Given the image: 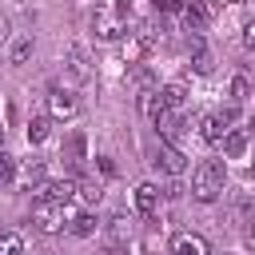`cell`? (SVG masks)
<instances>
[{"label": "cell", "mask_w": 255, "mask_h": 255, "mask_svg": "<svg viewBox=\"0 0 255 255\" xmlns=\"http://www.w3.org/2000/svg\"><path fill=\"white\" fill-rule=\"evenodd\" d=\"M223 183H227L223 159H203V163H195V171H191V195H195L199 203H215V199L223 195Z\"/></svg>", "instance_id": "6da1fadb"}, {"label": "cell", "mask_w": 255, "mask_h": 255, "mask_svg": "<svg viewBox=\"0 0 255 255\" xmlns=\"http://www.w3.org/2000/svg\"><path fill=\"white\" fill-rule=\"evenodd\" d=\"M72 215H76V207H72V203H56V199H40V203L32 207V223H36V231H44V235H56Z\"/></svg>", "instance_id": "7a4b0ae2"}, {"label": "cell", "mask_w": 255, "mask_h": 255, "mask_svg": "<svg viewBox=\"0 0 255 255\" xmlns=\"http://www.w3.org/2000/svg\"><path fill=\"white\" fill-rule=\"evenodd\" d=\"M48 116L52 120H76L80 116V100L72 88H52L48 92Z\"/></svg>", "instance_id": "3957f363"}, {"label": "cell", "mask_w": 255, "mask_h": 255, "mask_svg": "<svg viewBox=\"0 0 255 255\" xmlns=\"http://www.w3.org/2000/svg\"><path fill=\"white\" fill-rule=\"evenodd\" d=\"M155 167H163V171H167V175L175 179V175H183L187 159H183V151H179V147H175L171 139H163V143L155 147Z\"/></svg>", "instance_id": "277c9868"}, {"label": "cell", "mask_w": 255, "mask_h": 255, "mask_svg": "<svg viewBox=\"0 0 255 255\" xmlns=\"http://www.w3.org/2000/svg\"><path fill=\"white\" fill-rule=\"evenodd\" d=\"M36 191H40V199H56V203H68V199L76 195V183H72V179H44Z\"/></svg>", "instance_id": "5b68a950"}, {"label": "cell", "mask_w": 255, "mask_h": 255, "mask_svg": "<svg viewBox=\"0 0 255 255\" xmlns=\"http://www.w3.org/2000/svg\"><path fill=\"white\" fill-rule=\"evenodd\" d=\"M159 199H163V191H159L155 183H139V187H135V211H139V215H155V211H159Z\"/></svg>", "instance_id": "8992f818"}, {"label": "cell", "mask_w": 255, "mask_h": 255, "mask_svg": "<svg viewBox=\"0 0 255 255\" xmlns=\"http://www.w3.org/2000/svg\"><path fill=\"white\" fill-rule=\"evenodd\" d=\"M171 255H211V247H207V239H203V235H191V231H183V235H175V243H171Z\"/></svg>", "instance_id": "52a82bcc"}, {"label": "cell", "mask_w": 255, "mask_h": 255, "mask_svg": "<svg viewBox=\"0 0 255 255\" xmlns=\"http://www.w3.org/2000/svg\"><path fill=\"white\" fill-rule=\"evenodd\" d=\"M179 120H183V112H179V108H167V104H163V112H159V116H155L151 124H155V131H159L163 139H175V131H179Z\"/></svg>", "instance_id": "ba28073f"}, {"label": "cell", "mask_w": 255, "mask_h": 255, "mask_svg": "<svg viewBox=\"0 0 255 255\" xmlns=\"http://www.w3.org/2000/svg\"><path fill=\"white\" fill-rule=\"evenodd\" d=\"M247 147H251V131H247V128H231V131L223 135V155L239 159V155H243Z\"/></svg>", "instance_id": "9c48e42d"}, {"label": "cell", "mask_w": 255, "mask_h": 255, "mask_svg": "<svg viewBox=\"0 0 255 255\" xmlns=\"http://www.w3.org/2000/svg\"><path fill=\"white\" fill-rule=\"evenodd\" d=\"M32 52H36V40H32V36H16L12 48H8V64H12V68H24V64L32 60Z\"/></svg>", "instance_id": "30bf717a"}, {"label": "cell", "mask_w": 255, "mask_h": 255, "mask_svg": "<svg viewBox=\"0 0 255 255\" xmlns=\"http://www.w3.org/2000/svg\"><path fill=\"white\" fill-rule=\"evenodd\" d=\"M92 28H96V36H100V40H116V36L124 32V24H120L116 16H108V12L92 16Z\"/></svg>", "instance_id": "8fae6325"}, {"label": "cell", "mask_w": 255, "mask_h": 255, "mask_svg": "<svg viewBox=\"0 0 255 255\" xmlns=\"http://www.w3.org/2000/svg\"><path fill=\"white\" fill-rule=\"evenodd\" d=\"M135 100H139V112H143L147 120H155V116L163 112V92H159V88H147V92H139Z\"/></svg>", "instance_id": "7c38bea8"}, {"label": "cell", "mask_w": 255, "mask_h": 255, "mask_svg": "<svg viewBox=\"0 0 255 255\" xmlns=\"http://www.w3.org/2000/svg\"><path fill=\"white\" fill-rule=\"evenodd\" d=\"M52 135V116H32L28 120V143H44Z\"/></svg>", "instance_id": "4fadbf2b"}, {"label": "cell", "mask_w": 255, "mask_h": 255, "mask_svg": "<svg viewBox=\"0 0 255 255\" xmlns=\"http://www.w3.org/2000/svg\"><path fill=\"white\" fill-rule=\"evenodd\" d=\"M16 175H20V183H24V187H40V183H44V159H28Z\"/></svg>", "instance_id": "5bb4252c"}, {"label": "cell", "mask_w": 255, "mask_h": 255, "mask_svg": "<svg viewBox=\"0 0 255 255\" xmlns=\"http://www.w3.org/2000/svg\"><path fill=\"white\" fill-rule=\"evenodd\" d=\"M159 92H163V104H167V108H179V112H183V104H187L183 80H175V84H167V88H159Z\"/></svg>", "instance_id": "9a60e30c"}, {"label": "cell", "mask_w": 255, "mask_h": 255, "mask_svg": "<svg viewBox=\"0 0 255 255\" xmlns=\"http://www.w3.org/2000/svg\"><path fill=\"white\" fill-rule=\"evenodd\" d=\"M76 195H80L84 203H100V199H104V183H100V179H80V183H76Z\"/></svg>", "instance_id": "2e32d148"}, {"label": "cell", "mask_w": 255, "mask_h": 255, "mask_svg": "<svg viewBox=\"0 0 255 255\" xmlns=\"http://www.w3.org/2000/svg\"><path fill=\"white\" fill-rule=\"evenodd\" d=\"M68 227H72V235H80V239H88V235L96 231V215H88V211H76V215L68 219Z\"/></svg>", "instance_id": "e0dca14e"}, {"label": "cell", "mask_w": 255, "mask_h": 255, "mask_svg": "<svg viewBox=\"0 0 255 255\" xmlns=\"http://www.w3.org/2000/svg\"><path fill=\"white\" fill-rule=\"evenodd\" d=\"M0 255H24V235L20 231H0Z\"/></svg>", "instance_id": "ac0fdd59"}, {"label": "cell", "mask_w": 255, "mask_h": 255, "mask_svg": "<svg viewBox=\"0 0 255 255\" xmlns=\"http://www.w3.org/2000/svg\"><path fill=\"white\" fill-rule=\"evenodd\" d=\"M12 179H16V159H12L8 151H0V191H4Z\"/></svg>", "instance_id": "d6986e66"}, {"label": "cell", "mask_w": 255, "mask_h": 255, "mask_svg": "<svg viewBox=\"0 0 255 255\" xmlns=\"http://www.w3.org/2000/svg\"><path fill=\"white\" fill-rule=\"evenodd\" d=\"M231 100H235V104L251 100V80H247V76H235V80H231Z\"/></svg>", "instance_id": "ffe728a7"}, {"label": "cell", "mask_w": 255, "mask_h": 255, "mask_svg": "<svg viewBox=\"0 0 255 255\" xmlns=\"http://www.w3.org/2000/svg\"><path fill=\"white\" fill-rule=\"evenodd\" d=\"M68 72H72L76 80H88V68H84V56H80V52L68 56Z\"/></svg>", "instance_id": "44dd1931"}, {"label": "cell", "mask_w": 255, "mask_h": 255, "mask_svg": "<svg viewBox=\"0 0 255 255\" xmlns=\"http://www.w3.org/2000/svg\"><path fill=\"white\" fill-rule=\"evenodd\" d=\"M84 159V135H72L68 139V163H80Z\"/></svg>", "instance_id": "7402d4cb"}, {"label": "cell", "mask_w": 255, "mask_h": 255, "mask_svg": "<svg viewBox=\"0 0 255 255\" xmlns=\"http://www.w3.org/2000/svg\"><path fill=\"white\" fill-rule=\"evenodd\" d=\"M195 72H211V52L199 48V40H195Z\"/></svg>", "instance_id": "603a6c76"}, {"label": "cell", "mask_w": 255, "mask_h": 255, "mask_svg": "<svg viewBox=\"0 0 255 255\" xmlns=\"http://www.w3.org/2000/svg\"><path fill=\"white\" fill-rule=\"evenodd\" d=\"M124 235H128V219H124V215H116V219H112V239H116V243H124Z\"/></svg>", "instance_id": "cb8c5ba5"}, {"label": "cell", "mask_w": 255, "mask_h": 255, "mask_svg": "<svg viewBox=\"0 0 255 255\" xmlns=\"http://www.w3.org/2000/svg\"><path fill=\"white\" fill-rule=\"evenodd\" d=\"M243 44L255 52V20H247V24H243Z\"/></svg>", "instance_id": "d4e9b609"}, {"label": "cell", "mask_w": 255, "mask_h": 255, "mask_svg": "<svg viewBox=\"0 0 255 255\" xmlns=\"http://www.w3.org/2000/svg\"><path fill=\"white\" fill-rule=\"evenodd\" d=\"M100 255H131V251H128L124 243H112V247H108V251H100Z\"/></svg>", "instance_id": "484cf974"}, {"label": "cell", "mask_w": 255, "mask_h": 255, "mask_svg": "<svg viewBox=\"0 0 255 255\" xmlns=\"http://www.w3.org/2000/svg\"><path fill=\"white\" fill-rule=\"evenodd\" d=\"M4 40H8V16L0 12V44H4Z\"/></svg>", "instance_id": "4316f807"}, {"label": "cell", "mask_w": 255, "mask_h": 255, "mask_svg": "<svg viewBox=\"0 0 255 255\" xmlns=\"http://www.w3.org/2000/svg\"><path fill=\"white\" fill-rule=\"evenodd\" d=\"M247 239H251V243H255V219H251V231H247Z\"/></svg>", "instance_id": "83f0119b"}, {"label": "cell", "mask_w": 255, "mask_h": 255, "mask_svg": "<svg viewBox=\"0 0 255 255\" xmlns=\"http://www.w3.org/2000/svg\"><path fill=\"white\" fill-rule=\"evenodd\" d=\"M247 175H251V179H255V163H251V171H247Z\"/></svg>", "instance_id": "f1b7e54d"}, {"label": "cell", "mask_w": 255, "mask_h": 255, "mask_svg": "<svg viewBox=\"0 0 255 255\" xmlns=\"http://www.w3.org/2000/svg\"><path fill=\"white\" fill-rule=\"evenodd\" d=\"M0 135H4V128H0Z\"/></svg>", "instance_id": "f546056e"}, {"label": "cell", "mask_w": 255, "mask_h": 255, "mask_svg": "<svg viewBox=\"0 0 255 255\" xmlns=\"http://www.w3.org/2000/svg\"><path fill=\"white\" fill-rule=\"evenodd\" d=\"M155 4H159V0H155Z\"/></svg>", "instance_id": "4dcf8cb0"}]
</instances>
